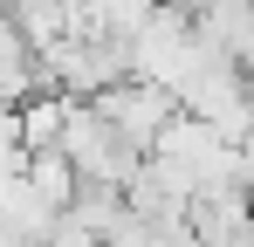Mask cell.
<instances>
[{
	"label": "cell",
	"instance_id": "cell-2",
	"mask_svg": "<svg viewBox=\"0 0 254 247\" xmlns=\"http://www.w3.org/2000/svg\"><path fill=\"white\" fill-rule=\"evenodd\" d=\"M28 96H42V82H35V48L0 21V103H14V110H21Z\"/></svg>",
	"mask_w": 254,
	"mask_h": 247
},
{
	"label": "cell",
	"instance_id": "cell-4",
	"mask_svg": "<svg viewBox=\"0 0 254 247\" xmlns=\"http://www.w3.org/2000/svg\"><path fill=\"white\" fill-rule=\"evenodd\" d=\"M21 185H28L42 206H55V213L76 199V172H69V158H62V151H28V165H21Z\"/></svg>",
	"mask_w": 254,
	"mask_h": 247
},
{
	"label": "cell",
	"instance_id": "cell-3",
	"mask_svg": "<svg viewBox=\"0 0 254 247\" xmlns=\"http://www.w3.org/2000/svg\"><path fill=\"white\" fill-rule=\"evenodd\" d=\"M7 28L28 41V48H48V41H62V28H69V0H7Z\"/></svg>",
	"mask_w": 254,
	"mask_h": 247
},
{
	"label": "cell",
	"instance_id": "cell-1",
	"mask_svg": "<svg viewBox=\"0 0 254 247\" xmlns=\"http://www.w3.org/2000/svg\"><path fill=\"white\" fill-rule=\"evenodd\" d=\"M89 110H96V117H103V130H110L124 151H137V158H144V151H151V137L179 117V103H172L158 82H144V76L96 89V96H89Z\"/></svg>",
	"mask_w": 254,
	"mask_h": 247
},
{
	"label": "cell",
	"instance_id": "cell-5",
	"mask_svg": "<svg viewBox=\"0 0 254 247\" xmlns=\"http://www.w3.org/2000/svg\"><path fill=\"white\" fill-rule=\"evenodd\" d=\"M7 144H21V130H14V103H0V151Z\"/></svg>",
	"mask_w": 254,
	"mask_h": 247
}]
</instances>
